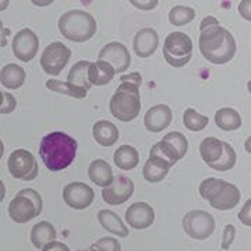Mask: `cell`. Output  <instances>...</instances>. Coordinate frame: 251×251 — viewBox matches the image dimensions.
<instances>
[{"label": "cell", "mask_w": 251, "mask_h": 251, "mask_svg": "<svg viewBox=\"0 0 251 251\" xmlns=\"http://www.w3.org/2000/svg\"><path fill=\"white\" fill-rule=\"evenodd\" d=\"M90 64L91 63L88 60H81V62H77L72 67V70L67 75V81L78 87V88H82V90L88 91L92 87L91 85L90 80H88V70H90Z\"/></svg>", "instance_id": "83f0119b"}, {"label": "cell", "mask_w": 251, "mask_h": 251, "mask_svg": "<svg viewBox=\"0 0 251 251\" xmlns=\"http://www.w3.org/2000/svg\"><path fill=\"white\" fill-rule=\"evenodd\" d=\"M200 35V52L208 62L214 64L229 63L236 54V41L233 35L221 27L219 23L201 28Z\"/></svg>", "instance_id": "6da1fadb"}, {"label": "cell", "mask_w": 251, "mask_h": 251, "mask_svg": "<svg viewBox=\"0 0 251 251\" xmlns=\"http://www.w3.org/2000/svg\"><path fill=\"white\" fill-rule=\"evenodd\" d=\"M134 193V183L130 177L123 175L116 176L108 187H103L102 198L109 205H120L125 204Z\"/></svg>", "instance_id": "4fadbf2b"}, {"label": "cell", "mask_w": 251, "mask_h": 251, "mask_svg": "<svg viewBox=\"0 0 251 251\" xmlns=\"http://www.w3.org/2000/svg\"><path fill=\"white\" fill-rule=\"evenodd\" d=\"M239 11L242 13V16L246 20H251L250 16V1H247V0H243L242 3H240V6H239Z\"/></svg>", "instance_id": "ab89813d"}, {"label": "cell", "mask_w": 251, "mask_h": 251, "mask_svg": "<svg viewBox=\"0 0 251 251\" xmlns=\"http://www.w3.org/2000/svg\"><path fill=\"white\" fill-rule=\"evenodd\" d=\"M115 163L119 169L122 171H133L137 168L138 162H140V155L137 152L134 147L131 145H122L120 148H117L113 155Z\"/></svg>", "instance_id": "d4e9b609"}, {"label": "cell", "mask_w": 251, "mask_h": 251, "mask_svg": "<svg viewBox=\"0 0 251 251\" xmlns=\"http://www.w3.org/2000/svg\"><path fill=\"white\" fill-rule=\"evenodd\" d=\"M130 3L137 7V9L141 10H152L156 7V4L159 3L158 0H151V1H140V0H130Z\"/></svg>", "instance_id": "8d00e7d4"}, {"label": "cell", "mask_w": 251, "mask_h": 251, "mask_svg": "<svg viewBox=\"0 0 251 251\" xmlns=\"http://www.w3.org/2000/svg\"><path fill=\"white\" fill-rule=\"evenodd\" d=\"M250 211H251V200H249V201L244 204V206H243V209L240 211V214H239V219H240L246 226H251Z\"/></svg>", "instance_id": "d590c367"}, {"label": "cell", "mask_w": 251, "mask_h": 251, "mask_svg": "<svg viewBox=\"0 0 251 251\" xmlns=\"http://www.w3.org/2000/svg\"><path fill=\"white\" fill-rule=\"evenodd\" d=\"M120 81L122 82H131V84H134L137 87H140L141 82H143V77H141L140 73H131V74H127V75H122Z\"/></svg>", "instance_id": "74e56055"}, {"label": "cell", "mask_w": 251, "mask_h": 251, "mask_svg": "<svg viewBox=\"0 0 251 251\" xmlns=\"http://www.w3.org/2000/svg\"><path fill=\"white\" fill-rule=\"evenodd\" d=\"M215 125L225 131L237 130L242 127V117L234 109L222 108L215 113Z\"/></svg>", "instance_id": "4316f807"}, {"label": "cell", "mask_w": 251, "mask_h": 251, "mask_svg": "<svg viewBox=\"0 0 251 251\" xmlns=\"http://www.w3.org/2000/svg\"><path fill=\"white\" fill-rule=\"evenodd\" d=\"M194 18H196V11L187 6H176L169 13V21L172 25H176V27L186 25L188 23H191Z\"/></svg>", "instance_id": "1f68e13d"}, {"label": "cell", "mask_w": 251, "mask_h": 251, "mask_svg": "<svg viewBox=\"0 0 251 251\" xmlns=\"http://www.w3.org/2000/svg\"><path fill=\"white\" fill-rule=\"evenodd\" d=\"M158 45H159V36L152 28H144L135 34L133 48L138 57H143V59L150 57L151 54L155 53Z\"/></svg>", "instance_id": "d6986e66"}, {"label": "cell", "mask_w": 251, "mask_h": 251, "mask_svg": "<svg viewBox=\"0 0 251 251\" xmlns=\"http://www.w3.org/2000/svg\"><path fill=\"white\" fill-rule=\"evenodd\" d=\"M42 212V197L32 188L21 190L11 200L9 205L10 218L17 224H27L31 219L41 215Z\"/></svg>", "instance_id": "52a82bcc"}, {"label": "cell", "mask_w": 251, "mask_h": 251, "mask_svg": "<svg viewBox=\"0 0 251 251\" xmlns=\"http://www.w3.org/2000/svg\"><path fill=\"white\" fill-rule=\"evenodd\" d=\"M99 60L108 62L115 73L126 72L130 64H131V56L128 53L127 48L120 42H110L106 46L102 48V50L99 52Z\"/></svg>", "instance_id": "2e32d148"}, {"label": "cell", "mask_w": 251, "mask_h": 251, "mask_svg": "<svg viewBox=\"0 0 251 251\" xmlns=\"http://www.w3.org/2000/svg\"><path fill=\"white\" fill-rule=\"evenodd\" d=\"M25 81V70L17 64H6L0 73V82L9 88L17 90Z\"/></svg>", "instance_id": "cb8c5ba5"}, {"label": "cell", "mask_w": 251, "mask_h": 251, "mask_svg": "<svg viewBox=\"0 0 251 251\" xmlns=\"http://www.w3.org/2000/svg\"><path fill=\"white\" fill-rule=\"evenodd\" d=\"M201 197L209 202L212 208L219 211H229L240 201V190L232 183H227L225 180L209 177L204 180L200 186Z\"/></svg>", "instance_id": "3957f363"}, {"label": "cell", "mask_w": 251, "mask_h": 251, "mask_svg": "<svg viewBox=\"0 0 251 251\" xmlns=\"http://www.w3.org/2000/svg\"><path fill=\"white\" fill-rule=\"evenodd\" d=\"M59 31L73 42H87L97 32V21L82 10H70L59 20Z\"/></svg>", "instance_id": "277c9868"}, {"label": "cell", "mask_w": 251, "mask_h": 251, "mask_svg": "<svg viewBox=\"0 0 251 251\" xmlns=\"http://www.w3.org/2000/svg\"><path fill=\"white\" fill-rule=\"evenodd\" d=\"M92 135L95 141L102 147H112L119 140V130L116 126L108 120H100L92 127Z\"/></svg>", "instance_id": "7402d4cb"}, {"label": "cell", "mask_w": 251, "mask_h": 251, "mask_svg": "<svg viewBox=\"0 0 251 251\" xmlns=\"http://www.w3.org/2000/svg\"><path fill=\"white\" fill-rule=\"evenodd\" d=\"M172 168V165L169 162L163 161L158 156L150 155V159L145 162L143 168L144 179L150 183H158L166 177L168 172Z\"/></svg>", "instance_id": "ffe728a7"}, {"label": "cell", "mask_w": 251, "mask_h": 251, "mask_svg": "<svg viewBox=\"0 0 251 251\" xmlns=\"http://www.w3.org/2000/svg\"><path fill=\"white\" fill-rule=\"evenodd\" d=\"M236 236V227L233 225H226L224 230V242H222V250H229V247L234 242Z\"/></svg>", "instance_id": "e575fe53"}, {"label": "cell", "mask_w": 251, "mask_h": 251, "mask_svg": "<svg viewBox=\"0 0 251 251\" xmlns=\"http://www.w3.org/2000/svg\"><path fill=\"white\" fill-rule=\"evenodd\" d=\"M181 225L190 237L196 240H205L215 230V218L206 211H190L184 215Z\"/></svg>", "instance_id": "30bf717a"}, {"label": "cell", "mask_w": 251, "mask_h": 251, "mask_svg": "<svg viewBox=\"0 0 251 251\" xmlns=\"http://www.w3.org/2000/svg\"><path fill=\"white\" fill-rule=\"evenodd\" d=\"M115 77V70L108 62L97 60L95 63H91L90 70H88V80L91 85H108L112 82Z\"/></svg>", "instance_id": "44dd1931"}, {"label": "cell", "mask_w": 251, "mask_h": 251, "mask_svg": "<svg viewBox=\"0 0 251 251\" xmlns=\"http://www.w3.org/2000/svg\"><path fill=\"white\" fill-rule=\"evenodd\" d=\"M90 250L92 251H120L122 246L120 243L117 242L116 239L112 237H103L100 239L95 244H92L90 247Z\"/></svg>", "instance_id": "d6a6232c"}, {"label": "cell", "mask_w": 251, "mask_h": 251, "mask_svg": "<svg viewBox=\"0 0 251 251\" xmlns=\"http://www.w3.org/2000/svg\"><path fill=\"white\" fill-rule=\"evenodd\" d=\"M78 144L66 133L54 131L45 135L39 145V155L50 172H59L70 166L75 158Z\"/></svg>", "instance_id": "7a4b0ae2"}, {"label": "cell", "mask_w": 251, "mask_h": 251, "mask_svg": "<svg viewBox=\"0 0 251 251\" xmlns=\"http://www.w3.org/2000/svg\"><path fill=\"white\" fill-rule=\"evenodd\" d=\"M98 221L99 224L102 225L108 232L116 234L119 237H127L128 236V230L122 222V219L119 218L117 214L109 211V209H102L98 212Z\"/></svg>", "instance_id": "484cf974"}, {"label": "cell", "mask_w": 251, "mask_h": 251, "mask_svg": "<svg viewBox=\"0 0 251 251\" xmlns=\"http://www.w3.org/2000/svg\"><path fill=\"white\" fill-rule=\"evenodd\" d=\"M187 138L179 131H172L162 138L159 143L153 144L150 155L158 156L163 161L169 162L172 166L181 159L187 152Z\"/></svg>", "instance_id": "9c48e42d"}, {"label": "cell", "mask_w": 251, "mask_h": 251, "mask_svg": "<svg viewBox=\"0 0 251 251\" xmlns=\"http://www.w3.org/2000/svg\"><path fill=\"white\" fill-rule=\"evenodd\" d=\"M9 29H4V34H9ZM3 35V34H1ZM1 46H6V36H1Z\"/></svg>", "instance_id": "60d3db41"}, {"label": "cell", "mask_w": 251, "mask_h": 251, "mask_svg": "<svg viewBox=\"0 0 251 251\" xmlns=\"http://www.w3.org/2000/svg\"><path fill=\"white\" fill-rule=\"evenodd\" d=\"M35 4H50V3H53V1H34Z\"/></svg>", "instance_id": "b9f144b4"}, {"label": "cell", "mask_w": 251, "mask_h": 251, "mask_svg": "<svg viewBox=\"0 0 251 251\" xmlns=\"http://www.w3.org/2000/svg\"><path fill=\"white\" fill-rule=\"evenodd\" d=\"M155 219V211L150 204L147 202H135L128 206L126 211V221L134 229H147L153 224Z\"/></svg>", "instance_id": "e0dca14e"}, {"label": "cell", "mask_w": 251, "mask_h": 251, "mask_svg": "<svg viewBox=\"0 0 251 251\" xmlns=\"http://www.w3.org/2000/svg\"><path fill=\"white\" fill-rule=\"evenodd\" d=\"M209 119L204 115H200L197 110L188 108L183 115V125L190 131H201L208 126Z\"/></svg>", "instance_id": "4dcf8cb0"}, {"label": "cell", "mask_w": 251, "mask_h": 251, "mask_svg": "<svg viewBox=\"0 0 251 251\" xmlns=\"http://www.w3.org/2000/svg\"><path fill=\"white\" fill-rule=\"evenodd\" d=\"M0 99H1V106H0L1 115L11 113L16 109V106H17V100L9 92H1L0 94Z\"/></svg>", "instance_id": "836d02e7"}, {"label": "cell", "mask_w": 251, "mask_h": 251, "mask_svg": "<svg viewBox=\"0 0 251 251\" xmlns=\"http://www.w3.org/2000/svg\"><path fill=\"white\" fill-rule=\"evenodd\" d=\"M193 56V41L187 34L172 32L166 36L163 45V57L172 67L186 66Z\"/></svg>", "instance_id": "ba28073f"}, {"label": "cell", "mask_w": 251, "mask_h": 251, "mask_svg": "<svg viewBox=\"0 0 251 251\" xmlns=\"http://www.w3.org/2000/svg\"><path fill=\"white\" fill-rule=\"evenodd\" d=\"M88 176L99 187H108L115 179L110 165L103 159H95L91 163L90 169H88Z\"/></svg>", "instance_id": "603a6c76"}, {"label": "cell", "mask_w": 251, "mask_h": 251, "mask_svg": "<svg viewBox=\"0 0 251 251\" xmlns=\"http://www.w3.org/2000/svg\"><path fill=\"white\" fill-rule=\"evenodd\" d=\"M10 175L18 180L31 181L38 176V163L35 156L27 150H16L7 161Z\"/></svg>", "instance_id": "8fae6325"}, {"label": "cell", "mask_w": 251, "mask_h": 251, "mask_svg": "<svg viewBox=\"0 0 251 251\" xmlns=\"http://www.w3.org/2000/svg\"><path fill=\"white\" fill-rule=\"evenodd\" d=\"M46 87L50 91H53V92L63 94V95H67V97H72V98L75 99H84L87 97V92H88V91L82 90V88H78V87L73 85L69 81L64 82V81L59 80H48Z\"/></svg>", "instance_id": "f546056e"}, {"label": "cell", "mask_w": 251, "mask_h": 251, "mask_svg": "<svg viewBox=\"0 0 251 251\" xmlns=\"http://www.w3.org/2000/svg\"><path fill=\"white\" fill-rule=\"evenodd\" d=\"M39 39L35 32L29 28H24L14 35L13 39V52L21 62H31L38 53Z\"/></svg>", "instance_id": "5bb4252c"}, {"label": "cell", "mask_w": 251, "mask_h": 251, "mask_svg": "<svg viewBox=\"0 0 251 251\" xmlns=\"http://www.w3.org/2000/svg\"><path fill=\"white\" fill-rule=\"evenodd\" d=\"M95 197L94 190L81 181H74L64 187L63 200L73 209H85L92 204Z\"/></svg>", "instance_id": "9a60e30c"}, {"label": "cell", "mask_w": 251, "mask_h": 251, "mask_svg": "<svg viewBox=\"0 0 251 251\" xmlns=\"http://www.w3.org/2000/svg\"><path fill=\"white\" fill-rule=\"evenodd\" d=\"M172 122V110L168 105H155L147 110L144 116L145 128L151 133H159L165 130Z\"/></svg>", "instance_id": "ac0fdd59"}, {"label": "cell", "mask_w": 251, "mask_h": 251, "mask_svg": "<svg viewBox=\"0 0 251 251\" xmlns=\"http://www.w3.org/2000/svg\"><path fill=\"white\" fill-rule=\"evenodd\" d=\"M200 153L209 168L219 172L230 171L237 159L232 145L215 137H208L201 143Z\"/></svg>", "instance_id": "8992f818"}, {"label": "cell", "mask_w": 251, "mask_h": 251, "mask_svg": "<svg viewBox=\"0 0 251 251\" xmlns=\"http://www.w3.org/2000/svg\"><path fill=\"white\" fill-rule=\"evenodd\" d=\"M54 237H56V229L53 225L46 221L36 224L31 230V242L36 249H41V250L45 244L54 240Z\"/></svg>", "instance_id": "f1b7e54d"}, {"label": "cell", "mask_w": 251, "mask_h": 251, "mask_svg": "<svg viewBox=\"0 0 251 251\" xmlns=\"http://www.w3.org/2000/svg\"><path fill=\"white\" fill-rule=\"evenodd\" d=\"M110 113L120 122H131L141 110V98L138 87L131 82H122L115 95L110 98Z\"/></svg>", "instance_id": "5b68a950"}, {"label": "cell", "mask_w": 251, "mask_h": 251, "mask_svg": "<svg viewBox=\"0 0 251 251\" xmlns=\"http://www.w3.org/2000/svg\"><path fill=\"white\" fill-rule=\"evenodd\" d=\"M42 250L44 251H52V250H60V251H69L67 249V246L66 244H63V243H59V242H49L48 244H45L44 247H42Z\"/></svg>", "instance_id": "f35d334b"}, {"label": "cell", "mask_w": 251, "mask_h": 251, "mask_svg": "<svg viewBox=\"0 0 251 251\" xmlns=\"http://www.w3.org/2000/svg\"><path fill=\"white\" fill-rule=\"evenodd\" d=\"M72 57V50L62 42H52L46 46L41 56V66L45 73L50 75H57L66 67Z\"/></svg>", "instance_id": "7c38bea8"}]
</instances>
